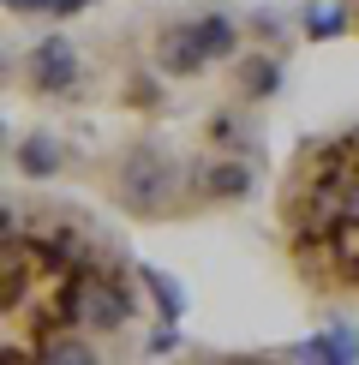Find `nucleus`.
<instances>
[{"label": "nucleus", "instance_id": "1", "mask_svg": "<svg viewBox=\"0 0 359 365\" xmlns=\"http://www.w3.org/2000/svg\"><path fill=\"white\" fill-rule=\"evenodd\" d=\"M126 246L54 192L6 197L0 324L24 359H120L144 336V282Z\"/></svg>", "mask_w": 359, "mask_h": 365}, {"label": "nucleus", "instance_id": "2", "mask_svg": "<svg viewBox=\"0 0 359 365\" xmlns=\"http://www.w3.org/2000/svg\"><path fill=\"white\" fill-rule=\"evenodd\" d=\"M276 234L318 306L359 317V120L306 138L276 192Z\"/></svg>", "mask_w": 359, "mask_h": 365}, {"label": "nucleus", "instance_id": "3", "mask_svg": "<svg viewBox=\"0 0 359 365\" xmlns=\"http://www.w3.org/2000/svg\"><path fill=\"white\" fill-rule=\"evenodd\" d=\"M222 144L204 150H174L156 132H126L114 144L72 150L66 144V180L102 192L120 216L132 222H192L209 216V168H216Z\"/></svg>", "mask_w": 359, "mask_h": 365}, {"label": "nucleus", "instance_id": "4", "mask_svg": "<svg viewBox=\"0 0 359 365\" xmlns=\"http://www.w3.org/2000/svg\"><path fill=\"white\" fill-rule=\"evenodd\" d=\"M138 30V48L150 54V66L174 84H198L216 66H234L246 54L239 42V19L222 6H186V12H150V19H132Z\"/></svg>", "mask_w": 359, "mask_h": 365}, {"label": "nucleus", "instance_id": "5", "mask_svg": "<svg viewBox=\"0 0 359 365\" xmlns=\"http://www.w3.org/2000/svg\"><path fill=\"white\" fill-rule=\"evenodd\" d=\"M90 84V48L78 36H42L24 54V96L42 108H72Z\"/></svg>", "mask_w": 359, "mask_h": 365}, {"label": "nucleus", "instance_id": "6", "mask_svg": "<svg viewBox=\"0 0 359 365\" xmlns=\"http://www.w3.org/2000/svg\"><path fill=\"white\" fill-rule=\"evenodd\" d=\"M276 84H281V66H276V60H264L258 48L239 54L234 72H228V96H239V102H269V90H276Z\"/></svg>", "mask_w": 359, "mask_h": 365}, {"label": "nucleus", "instance_id": "7", "mask_svg": "<svg viewBox=\"0 0 359 365\" xmlns=\"http://www.w3.org/2000/svg\"><path fill=\"white\" fill-rule=\"evenodd\" d=\"M12 168L24 174V186L60 180V174H66V144H60V138H24L19 150H12Z\"/></svg>", "mask_w": 359, "mask_h": 365}, {"label": "nucleus", "instance_id": "8", "mask_svg": "<svg viewBox=\"0 0 359 365\" xmlns=\"http://www.w3.org/2000/svg\"><path fill=\"white\" fill-rule=\"evenodd\" d=\"M335 6H341V12H348V24L359 30V0H335Z\"/></svg>", "mask_w": 359, "mask_h": 365}]
</instances>
